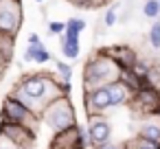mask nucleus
<instances>
[{
  "label": "nucleus",
  "instance_id": "f257e3e1",
  "mask_svg": "<svg viewBox=\"0 0 160 149\" xmlns=\"http://www.w3.org/2000/svg\"><path fill=\"white\" fill-rule=\"evenodd\" d=\"M121 77V68L118 64L103 51L99 53L97 57H92L86 68H83V83H86V90H94V88H101V86H110L114 81H118Z\"/></svg>",
  "mask_w": 160,
  "mask_h": 149
},
{
  "label": "nucleus",
  "instance_id": "f03ea898",
  "mask_svg": "<svg viewBox=\"0 0 160 149\" xmlns=\"http://www.w3.org/2000/svg\"><path fill=\"white\" fill-rule=\"evenodd\" d=\"M53 88H59V86H55L53 79L46 77V75H27V77L20 81V86H18V90H22V92L38 105L40 114L44 112V107L48 105V101H53V99L48 97V90H53Z\"/></svg>",
  "mask_w": 160,
  "mask_h": 149
},
{
  "label": "nucleus",
  "instance_id": "7ed1b4c3",
  "mask_svg": "<svg viewBox=\"0 0 160 149\" xmlns=\"http://www.w3.org/2000/svg\"><path fill=\"white\" fill-rule=\"evenodd\" d=\"M42 116H44V121L55 129V134H59V132L70 129V127L77 125V123H75V110H72L68 97H59V99L51 101V103L44 107Z\"/></svg>",
  "mask_w": 160,
  "mask_h": 149
},
{
  "label": "nucleus",
  "instance_id": "20e7f679",
  "mask_svg": "<svg viewBox=\"0 0 160 149\" xmlns=\"http://www.w3.org/2000/svg\"><path fill=\"white\" fill-rule=\"evenodd\" d=\"M40 114H35L33 110H29L24 103H20L16 97H7L5 99V105H2V114L0 118L7 121V123H20V125H27L31 127L35 121H38Z\"/></svg>",
  "mask_w": 160,
  "mask_h": 149
},
{
  "label": "nucleus",
  "instance_id": "39448f33",
  "mask_svg": "<svg viewBox=\"0 0 160 149\" xmlns=\"http://www.w3.org/2000/svg\"><path fill=\"white\" fill-rule=\"evenodd\" d=\"M20 24H22L20 0H0V33L2 35H13L20 29Z\"/></svg>",
  "mask_w": 160,
  "mask_h": 149
},
{
  "label": "nucleus",
  "instance_id": "423d86ee",
  "mask_svg": "<svg viewBox=\"0 0 160 149\" xmlns=\"http://www.w3.org/2000/svg\"><path fill=\"white\" fill-rule=\"evenodd\" d=\"M0 134H2L7 140H11L13 145H20V147H31L33 145V132H31V127L20 125V123H7V121H2V123H0Z\"/></svg>",
  "mask_w": 160,
  "mask_h": 149
},
{
  "label": "nucleus",
  "instance_id": "0eeeda50",
  "mask_svg": "<svg viewBox=\"0 0 160 149\" xmlns=\"http://www.w3.org/2000/svg\"><path fill=\"white\" fill-rule=\"evenodd\" d=\"M86 105H88V114L90 116L103 114L105 110H110L112 101H110L108 86H101V88H94V90H86Z\"/></svg>",
  "mask_w": 160,
  "mask_h": 149
},
{
  "label": "nucleus",
  "instance_id": "6e6552de",
  "mask_svg": "<svg viewBox=\"0 0 160 149\" xmlns=\"http://www.w3.org/2000/svg\"><path fill=\"white\" fill-rule=\"evenodd\" d=\"M134 105H138V110H142L145 114H156L160 107V90L151 88V86H142L134 97H132Z\"/></svg>",
  "mask_w": 160,
  "mask_h": 149
},
{
  "label": "nucleus",
  "instance_id": "1a4fd4ad",
  "mask_svg": "<svg viewBox=\"0 0 160 149\" xmlns=\"http://www.w3.org/2000/svg\"><path fill=\"white\" fill-rule=\"evenodd\" d=\"M51 149H86L83 138H81V127L75 125L70 129H64V132L55 134V138L51 142Z\"/></svg>",
  "mask_w": 160,
  "mask_h": 149
},
{
  "label": "nucleus",
  "instance_id": "9d476101",
  "mask_svg": "<svg viewBox=\"0 0 160 149\" xmlns=\"http://www.w3.org/2000/svg\"><path fill=\"white\" fill-rule=\"evenodd\" d=\"M88 134H90L92 145H94V147H101V145H108V142H110L112 127H110V123H108L101 114H94V116H90V123H88Z\"/></svg>",
  "mask_w": 160,
  "mask_h": 149
},
{
  "label": "nucleus",
  "instance_id": "9b49d317",
  "mask_svg": "<svg viewBox=\"0 0 160 149\" xmlns=\"http://www.w3.org/2000/svg\"><path fill=\"white\" fill-rule=\"evenodd\" d=\"M105 53L118 64L121 70H132V68L138 64V55H136V51L129 48V46H114V48H108Z\"/></svg>",
  "mask_w": 160,
  "mask_h": 149
},
{
  "label": "nucleus",
  "instance_id": "f8f14e48",
  "mask_svg": "<svg viewBox=\"0 0 160 149\" xmlns=\"http://www.w3.org/2000/svg\"><path fill=\"white\" fill-rule=\"evenodd\" d=\"M59 44H62L64 57H68V59H77V57H79V33L66 29V31L59 35Z\"/></svg>",
  "mask_w": 160,
  "mask_h": 149
},
{
  "label": "nucleus",
  "instance_id": "ddd939ff",
  "mask_svg": "<svg viewBox=\"0 0 160 149\" xmlns=\"http://www.w3.org/2000/svg\"><path fill=\"white\" fill-rule=\"evenodd\" d=\"M108 90H110V101H112V107H118V105H123L125 101H129V97H134L132 92H129V88L118 79V81H114V83H110L108 86Z\"/></svg>",
  "mask_w": 160,
  "mask_h": 149
},
{
  "label": "nucleus",
  "instance_id": "4468645a",
  "mask_svg": "<svg viewBox=\"0 0 160 149\" xmlns=\"http://www.w3.org/2000/svg\"><path fill=\"white\" fill-rule=\"evenodd\" d=\"M138 138L160 145V121H147V123H142L140 132H138Z\"/></svg>",
  "mask_w": 160,
  "mask_h": 149
},
{
  "label": "nucleus",
  "instance_id": "2eb2a0df",
  "mask_svg": "<svg viewBox=\"0 0 160 149\" xmlns=\"http://www.w3.org/2000/svg\"><path fill=\"white\" fill-rule=\"evenodd\" d=\"M13 44H16L13 35H2L0 33V68L7 66L13 59Z\"/></svg>",
  "mask_w": 160,
  "mask_h": 149
},
{
  "label": "nucleus",
  "instance_id": "dca6fc26",
  "mask_svg": "<svg viewBox=\"0 0 160 149\" xmlns=\"http://www.w3.org/2000/svg\"><path fill=\"white\" fill-rule=\"evenodd\" d=\"M24 62H35V64H46L51 62V53L44 44L40 46H27L24 51Z\"/></svg>",
  "mask_w": 160,
  "mask_h": 149
},
{
  "label": "nucleus",
  "instance_id": "f3484780",
  "mask_svg": "<svg viewBox=\"0 0 160 149\" xmlns=\"http://www.w3.org/2000/svg\"><path fill=\"white\" fill-rule=\"evenodd\" d=\"M142 16L149 20H158L160 18V0H145L142 2Z\"/></svg>",
  "mask_w": 160,
  "mask_h": 149
},
{
  "label": "nucleus",
  "instance_id": "a211bd4d",
  "mask_svg": "<svg viewBox=\"0 0 160 149\" xmlns=\"http://www.w3.org/2000/svg\"><path fill=\"white\" fill-rule=\"evenodd\" d=\"M149 44H151V48L160 51V18L153 20V24L149 29Z\"/></svg>",
  "mask_w": 160,
  "mask_h": 149
},
{
  "label": "nucleus",
  "instance_id": "6ab92c4d",
  "mask_svg": "<svg viewBox=\"0 0 160 149\" xmlns=\"http://www.w3.org/2000/svg\"><path fill=\"white\" fill-rule=\"evenodd\" d=\"M116 20H118V18H116V5H112V7L105 11L103 24H105V27H114V24H116Z\"/></svg>",
  "mask_w": 160,
  "mask_h": 149
},
{
  "label": "nucleus",
  "instance_id": "aec40b11",
  "mask_svg": "<svg viewBox=\"0 0 160 149\" xmlns=\"http://www.w3.org/2000/svg\"><path fill=\"white\" fill-rule=\"evenodd\" d=\"M66 29H70V31H75V33H81V31L86 29V22L79 20V18H70V20L66 22Z\"/></svg>",
  "mask_w": 160,
  "mask_h": 149
},
{
  "label": "nucleus",
  "instance_id": "412c9836",
  "mask_svg": "<svg viewBox=\"0 0 160 149\" xmlns=\"http://www.w3.org/2000/svg\"><path fill=\"white\" fill-rule=\"evenodd\" d=\"M57 70H59V77H62V81H70V77H72V68H70L68 64H64V62H57Z\"/></svg>",
  "mask_w": 160,
  "mask_h": 149
},
{
  "label": "nucleus",
  "instance_id": "4be33fe9",
  "mask_svg": "<svg viewBox=\"0 0 160 149\" xmlns=\"http://www.w3.org/2000/svg\"><path fill=\"white\" fill-rule=\"evenodd\" d=\"M72 5H77V7H99V5H103L105 0H70Z\"/></svg>",
  "mask_w": 160,
  "mask_h": 149
},
{
  "label": "nucleus",
  "instance_id": "5701e85b",
  "mask_svg": "<svg viewBox=\"0 0 160 149\" xmlns=\"http://www.w3.org/2000/svg\"><path fill=\"white\" fill-rule=\"evenodd\" d=\"M48 31L55 33V35H62V33L66 31V24H64V22H51V24H48Z\"/></svg>",
  "mask_w": 160,
  "mask_h": 149
},
{
  "label": "nucleus",
  "instance_id": "b1692460",
  "mask_svg": "<svg viewBox=\"0 0 160 149\" xmlns=\"http://www.w3.org/2000/svg\"><path fill=\"white\" fill-rule=\"evenodd\" d=\"M40 44H42L40 37H38L35 33H31V35H29V46H40Z\"/></svg>",
  "mask_w": 160,
  "mask_h": 149
},
{
  "label": "nucleus",
  "instance_id": "393cba45",
  "mask_svg": "<svg viewBox=\"0 0 160 149\" xmlns=\"http://www.w3.org/2000/svg\"><path fill=\"white\" fill-rule=\"evenodd\" d=\"M94 149H123V147L114 145V142H108V145H101V147H94Z\"/></svg>",
  "mask_w": 160,
  "mask_h": 149
},
{
  "label": "nucleus",
  "instance_id": "a878e982",
  "mask_svg": "<svg viewBox=\"0 0 160 149\" xmlns=\"http://www.w3.org/2000/svg\"><path fill=\"white\" fill-rule=\"evenodd\" d=\"M38 2H44V0H38Z\"/></svg>",
  "mask_w": 160,
  "mask_h": 149
},
{
  "label": "nucleus",
  "instance_id": "bb28decb",
  "mask_svg": "<svg viewBox=\"0 0 160 149\" xmlns=\"http://www.w3.org/2000/svg\"><path fill=\"white\" fill-rule=\"evenodd\" d=\"M0 149H5V147H2V145H0Z\"/></svg>",
  "mask_w": 160,
  "mask_h": 149
},
{
  "label": "nucleus",
  "instance_id": "cd10ccee",
  "mask_svg": "<svg viewBox=\"0 0 160 149\" xmlns=\"http://www.w3.org/2000/svg\"><path fill=\"white\" fill-rule=\"evenodd\" d=\"M158 149H160V145H158Z\"/></svg>",
  "mask_w": 160,
  "mask_h": 149
}]
</instances>
